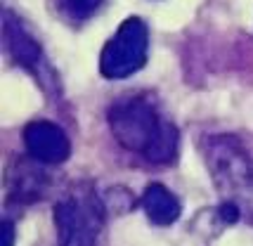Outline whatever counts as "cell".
<instances>
[{
	"label": "cell",
	"instance_id": "cell-1",
	"mask_svg": "<svg viewBox=\"0 0 253 246\" xmlns=\"http://www.w3.org/2000/svg\"><path fill=\"white\" fill-rule=\"evenodd\" d=\"M109 128L123 149L137 152L152 164L175 161L180 133L159 114L149 97L130 95L114 102L109 109Z\"/></svg>",
	"mask_w": 253,
	"mask_h": 246
},
{
	"label": "cell",
	"instance_id": "cell-2",
	"mask_svg": "<svg viewBox=\"0 0 253 246\" xmlns=\"http://www.w3.org/2000/svg\"><path fill=\"white\" fill-rule=\"evenodd\" d=\"M206 166L222 202L253 215V159L234 135H213L204 142Z\"/></svg>",
	"mask_w": 253,
	"mask_h": 246
},
{
	"label": "cell",
	"instance_id": "cell-3",
	"mask_svg": "<svg viewBox=\"0 0 253 246\" xmlns=\"http://www.w3.org/2000/svg\"><path fill=\"white\" fill-rule=\"evenodd\" d=\"M107 204L90 185H78L55 204V227L59 246H97Z\"/></svg>",
	"mask_w": 253,
	"mask_h": 246
},
{
	"label": "cell",
	"instance_id": "cell-4",
	"mask_svg": "<svg viewBox=\"0 0 253 246\" xmlns=\"http://www.w3.org/2000/svg\"><path fill=\"white\" fill-rule=\"evenodd\" d=\"M147 52H149L147 24L140 17H128L102 47L99 74L109 81L128 79L147 64Z\"/></svg>",
	"mask_w": 253,
	"mask_h": 246
},
{
	"label": "cell",
	"instance_id": "cell-5",
	"mask_svg": "<svg viewBox=\"0 0 253 246\" xmlns=\"http://www.w3.org/2000/svg\"><path fill=\"white\" fill-rule=\"evenodd\" d=\"M24 147L41 166H57L71 157V140L52 121H31L24 128Z\"/></svg>",
	"mask_w": 253,
	"mask_h": 246
},
{
	"label": "cell",
	"instance_id": "cell-6",
	"mask_svg": "<svg viewBox=\"0 0 253 246\" xmlns=\"http://www.w3.org/2000/svg\"><path fill=\"white\" fill-rule=\"evenodd\" d=\"M2 29H5V43H7V50H10L12 59L17 64H22L24 69L33 71L41 81H45L43 76H50V67L45 64L43 47L36 43V38L24 29V24L10 10H5Z\"/></svg>",
	"mask_w": 253,
	"mask_h": 246
},
{
	"label": "cell",
	"instance_id": "cell-7",
	"mask_svg": "<svg viewBox=\"0 0 253 246\" xmlns=\"http://www.w3.org/2000/svg\"><path fill=\"white\" fill-rule=\"evenodd\" d=\"M142 208L154 225H173L182 213V206L173 192L164 185H149L142 194Z\"/></svg>",
	"mask_w": 253,
	"mask_h": 246
},
{
	"label": "cell",
	"instance_id": "cell-8",
	"mask_svg": "<svg viewBox=\"0 0 253 246\" xmlns=\"http://www.w3.org/2000/svg\"><path fill=\"white\" fill-rule=\"evenodd\" d=\"M45 185H47V178L43 170L22 164L19 173H12L10 178V197L14 202L31 204L45 194Z\"/></svg>",
	"mask_w": 253,
	"mask_h": 246
},
{
	"label": "cell",
	"instance_id": "cell-9",
	"mask_svg": "<svg viewBox=\"0 0 253 246\" xmlns=\"http://www.w3.org/2000/svg\"><path fill=\"white\" fill-rule=\"evenodd\" d=\"M104 0H50V5H52V10L66 19V22H85L88 17H92L97 7L102 5Z\"/></svg>",
	"mask_w": 253,
	"mask_h": 246
},
{
	"label": "cell",
	"instance_id": "cell-10",
	"mask_svg": "<svg viewBox=\"0 0 253 246\" xmlns=\"http://www.w3.org/2000/svg\"><path fill=\"white\" fill-rule=\"evenodd\" d=\"M0 246H14V225L5 220L0 227Z\"/></svg>",
	"mask_w": 253,
	"mask_h": 246
}]
</instances>
